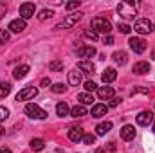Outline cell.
<instances>
[{"label": "cell", "instance_id": "cell-1", "mask_svg": "<svg viewBox=\"0 0 155 153\" xmlns=\"http://www.w3.org/2000/svg\"><path fill=\"white\" fill-rule=\"evenodd\" d=\"M137 7H139V4H137V2H134V0L121 2V4L117 5V13H119L123 18L132 20V18H135V15H137Z\"/></svg>", "mask_w": 155, "mask_h": 153}, {"label": "cell", "instance_id": "cell-2", "mask_svg": "<svg viewBox=\"0 0 155 153\" xmlns=\"http://www.w3.org/2000/svg\"><path fill=\"white\" fill-rule=\"evenodd\" d=\"M90 27H92V31L97 33V34H99V33L108 34V33L112 31V24H110V20H107V18H103V16H96V18H92Z\"/></svg>", "mask_w": 155, "mask_h": 153}, {"label": "cell", "instance_id": "cell-3", "mask_svg": "<svg viewBox=\"0 0 155 153\" xmlns=\"http://www.w3.org/2000/svg\"><path fill=\"white\" fill-rule=\"evenodd\" d=\"M132 29H134L137 34H150L155 27H153V24H152L148 18H141V20L135 22V25H134Z\"/></svg>", "mask_w": 155, "mask_h": 153}, {"label": "cell", "instance_id": "cell-4", "mask_svg": "<svg viewBox=\"0 0 155 153\" xmlns=\"http://www.w3.org/2000/svg\"><path fill=\"white\" fill-rule=\"evenodd\" d=\"M25 114L29 115L31 119H45V117H47V112L41 110L38 105H35V103H29V105L25 106Z\"/></svg>", "mask_w": 155, "mask_h": 153}, {"label": "cell", "instance_id": "cell-5", "mask_svg": "<svg viewBox=\"0 0 155 153\" xmlns=\"http://www.w3.org/2000/svg\"><path fill=\"white\" fill-rule=\"evenodd\" d=\"M38 96V88L35 86H25L22 88L18 94H16V101H29V99H35Z\"/></svg>", "mask_w": 155, "mask_h": 153}, {"label": "cell", "instance_id": "cell-6", "mask_svg": "<svg viewBox=\"0 0 155 153\" xmlns=\"http://www.w3.org/2000/svg\"><path fill=\"white\" fill-rule=\"evenodd\" d=\"M81 16H83V13H79V11H78V13H72V15H69V16L58 25V29H71V27H74L78 22L81 20Z\"/></svg>", "mask_w": 155, "mask_h": 153}, {"label": "cell", "instance_id": "cell-7", "mask_svg": "<svg viewBox=\"0 0 155 153\" xmlns=\"http://www.w3.org/2000/svg\"><path fill=\"white\" fill-rule=\"evenodd\" d=\"M35 11H36V5L33 2H25L20 5V18L22 20H27L31 16H35Z\"/></svg>", "mask_w": 155, "mask_h": 153}, {"label": "cell", "instance_id": "cell-8", "mask_svg": "<svg viewBox=\"0 0 155 153\" xmlns=\"http://www.w3.org/2000/svg\"><path fill=\"white\" fill-rule=\"evenodd\" d=\"M128 43H130V49H132L135 54H143V52L146 50V41L143 38H135V36H134V38H130Z\"/></svg>", "mask_w": 155, "mask_h": 153}, {"label": "cell", "instance_id": "cell-9", "mask_svg": "<svg viewBox=\"0 0 155 153\" xmlns=\"http://www.w3.org/2000/svg\"><path fill=\"white\" fill-rule=\"evenodd\" d=\"M25 29H27V24H25V20H22V18H15V20L9 22V31H11V33H22V31H25Z\"/></svg>", "mask_w": 155, "mask_h": 153}, {"label": "cell", "instance_id": "cell-10", "mask_svg": "<svg viewBox=\"0 0 155 153\" xmlns=\"http://www.w3.org/2000/svg\"><path fill=\"white\" fill-rule=\"evenodd\" d=\"M83 128L81 126H71L69 128V139L72 141V142H79L81 139H83Z\"/></svg>", "mask_w": 155, "mask_h": 153}, {"label": "cell", "instance_id": "cell-11", "mask_svg": "<svg viewBox=\"0 0 155 153\" xmlns=\"http://www.w3.org/2000/svg\"><path fill=\"white\" fill-rule=\"evenodd\" d=\"M121 139H123V141H132V139H135V128H134L132 124H124V126L121 128Z\"/></svg>", "mask_w": 155, "mask_h": 153}, {"label": "cell", "instance_id": "cell-12", "mask_svg": "<svg viewBox=\"0 0 155 153\" xmlns=\"http://www.w3.org/2000/svg\"><path fill=\"white\" fill-rule=\"evenodd\" d=\"M152 121H153V114L150 110H144V112H141L137 115V124L139 126H148Z\"/></svg>", "mask_w": 155, "mask_h": 153}, {"label": "cell", "instance_id": "cell-13", "mask_svg": "<svg viewBox=\"0 0 155 153\" xmlns=\"http://www.w3.org/2000/svg\"><path fill=\"white\" fill-rule=\"evenodd\" d=\"M81 81H83V72H81V70L74 69V70H71V72H69V83H71L72 86L81 85Z\"/></svg>", "mask_w": 155, "mask_h": 153}, {"label": "cell", "instance_id": "cell-14", "mask_svg": "<svg viewBox=\"0 0 155 153\" xmlns=\"http://www.w3.org/2000/svg\"><path fill=\"white\" fill-rule=\"evenodd\" d=\"M78 70H81L83 74H94L96 67H94V63H92V61L83 60V61H79V63H78Z\"/></svg>", "mask_w": 155, "mask_h": 153}, {"label": "cell", "instance_id": "cell-15", "mask_svg": "<svg viewBox=\"0 0 155 153\" xmlns=\"http://www.w3.org/2000/svg\"><path fill=\"white\" fill-rule=\"evenodd\" d=\"M107 112H108V106L99 103V105H94V106H92V112H90V115H92V117H96V119H99V117L107 115Z\"/></svg>", "mask_w": 155, "mask_h": 153}, {"label": "cell", "instance_id": "cell-16", "mask_svg": "<svg viewBox=\"0 0 155 153\" xmlns=\"http://www.w3.org/2000/svg\"><path fill=\"white\" fill-rule=\"evenodd\" d=\"M134 72L139 74V76L148 74V72H150V63H148V61H137V63L134 65Z\"/></svg>", "mask_w": 155, "mask_h": 153}, {"label": "cell", "instance_id": "cell-17", "mask_svg": "<svg viewBox=\"0 0 155 153\" xmlns=\"http://www.w3.org/2000/svg\"><path fill=\"white\" fill-rule=\"evenodd\" d=\"M78 56H79V58H92V56H96V49H94L92 45L79 47V49H78Z\"/></svg>", "mask_w": 155, "mask_h": 153}, {"label": "cell", "instance_id": "cell-18", "mask_svg": "<svg viewBox=\"0 0 155 153\" xmlns=\"http://www.w3.org/2000/svg\"><path fill=\"white\" fill-rule=\"evenodd\" d=\"M97 96L101 99H112L114 97V88L112 86H99L97 88Z\"/></svg>", "mask_w": 155, "mask_h": 153}, {"label": "cell", "instance_id": "cell-19", "mask_svg": "<svg viewBox=\"0 0 155 153\" xmlns=\"http://www.w3.org/2000/svg\"><path fill=\"white\" fill-rule=\"evenodd\" d=\"M110 130H112V122H110V121L99 122V124L96 126V133H97V135H107Z\"/></svg>", "mask_w": 155, "mask_h": 153}, {"label": "cell", "instance_id": "cell-20", "mask_svg": "<svg viewBox=\"0 0 155 153\" xmlns=\"http://www.w3.org/2000/svg\"><path fill=\"white\" fill-rule=\"evenodd\" d=\"M112 60L116 61L117 65H126L128 56H126V52H124V50H116V52L112 54Z\"/></svg>", "mask_w": 155, "mask_h": 153}, {"label": "cell", "instance_id": "cell-21", "mask_svg": "<svg viewBox=\"0 0 155 153\" xmlns=\"http://www.w3.org/2000/svg\"><path fill=\"white\" fill-rule=\"evenodd\" d=\"M101 77H103V81H105V83H112V81H116V77H117L116 69H105Z\"/></svg>", "mask_w": 155, "mask_h": 153}, {"label": "cell", "instance_id": "cell-22", "mask_svg": "<svg viewBox=\"0 0 155 153\" xmlns=\"http://www.w3.org/2000/svg\"><path fill=\"white\" fill-rule=\"evenodd\" d=\"M27 72H29V65H20V67L15 69L13 76H15V79H22V77L27 76Z\"/></svg>", "mask_w": 155, "mask_h": 153}, {"label": "cell", "instance_id": "cell-23", "mask_svg": "<svg viewBox=\"0 0 155 153\" xmlns=\"http://www.w3.org/2000/svg\"><path fill=\"white\" fill-rule=\"evenodd\" d=\"M69 105L65 103V101H61V103H58L56 105V114L60 115V117H65V115H69Z\"/></svg>", "mask_w": 155, "mask_h": 153}, {"label": "cell", "instance_id": "cell-24", "mask_svg": "<svg viewBox=\"0 0 155 153\" xmlns=\"http://www.w3.org/2000/svg\"><path fill=\"white\" fill-rule=\"evenodd\" d=\"M71 115H72V117H76V119H78V117H83V115H87V108H85L83 105H76V106L71 110Z\"/></svg>", "mask_w": 155, "mask_h": 153}, {"label": "cell", "instance_id": "cell-25", "mask_svg": "<svg viewBox=\"0 0 155 153\" xmlns=\"http://www.w3.org/2000/svg\"><path fill=\"white\" fill-rule=\"evenodd\" d=\"M78 101H81V105L85 106V105H92L94 97H92L88 92H83V94H79V96H78Z\"/></svg>", "mask_w": 155, "mask_h": 153}, {"label": "cell", "instance_id": "cell-26", "mask_svg": "<svg viewBox=\"0 0 155 153\" xmlns=\"http://www.w3.org/2000/svg\"><path fill=\"white\" fill-rule=\"evenodd\" d=\"M43 148H45L43 139H33V141H31V150H33V151H41Z\"/></svg>", "mask_w": 155, "mask_h": 153}, {"label": "cell", "instance_id": "cell-27", "mask_svg": "<svg viewBox=\"0 0 155 153\" xmlns=\"http://www.w3.org/2000/svg\"><path fill=\"white\" fill-rule=\"evenodd\" d=\"M52 15H54V11H52V9H41V11H40V15H38V20H41V22H43V20L51 18Z\"/></svg>", "mask_w": 155, "mask_h": 153}, {"label": "cell", "instance_id": "cell-28", "mask_svg": "<svg viewBox=\"0 0 155 153\" xmlns=\"http://www.w3.org/2000/svg\"><path fill=\"white\" fill-rule=\"evenodd\" d=\"M9 92H11V85L2 81V83H0V97H5Z\"/></svg>", "mask_w": 155, "mask_h": 153}, {"label": "cell", "instance_id": "cell-29", "mask_svg": "<svg viewBox=\"0 0 155 153\" xmlns=\"http://www.w3.org/2000/svg\"><path fill=\"white\" fill-rule=\"evenodd\" d=\"M9 41V31L7 29H0V45Z\"/></svg>", "mask_w": 155, "mask_h": 153}, {"label": "cell", "instance_id": "cell-30", "mask_svg": "<svg viewBox=\"0 0 155 153\" xmlns=\"http://www.w3.org/2000/svg\"><path fill=\"white\" fill-rule=\"evenodd\" d=\"M81 141H83L85 144H94V142H96V135H94V133H85Z\"/></svg>", "mask_w": 155, "mask_h": 153}, {"label": "cell", "instance_id": "cell-31", "mask_svg": "<svg viewBox=\"0 0 155 153\" xmlns=\"http://www.w3.org/2000/svg\"><path fill=\"white\" fill-rule=\"evenodd\" d=\"M85 90L90 94V92H94V90H97V85L94 83V81H85Z\"/></svg>", "mask_w": 155, "mask_h": 153}, {"label": "cell", "instance_id": "cell-32", "mask_svg": "<svg viewBox=\"0 0 155 153\" xmlns=\"http://www.w3.org/2000/svg\"><path fill=\"white\" fill-rule=\"evenodd\" d=\"M51 88H52V92H54V94H63V92H65V88H67V86H63V85H61V83H56V85H52V86H51Z\"/></svg>", "mask_w": 155, "mask_h": 153}, {"label": "cell", "instance_id": "cell-33", "mask_svg": "<svg viewBox=\"0 0 155 153\" xmlns=\"http://www.w3.org/2000/svg\"><path fill=\"white\" fill-rule=\"evenodd\" d=\"M7 117H9V110L5 106H0V122L7 121Z\"/></svg>", "mask_w": 155, "mask_h": 153}, {"label": "cell", "instance_id": "cell-34", "mask_svg": "<svg viewBox=\"0 0 155 153\" xmlns=\"http://www.w3.org/2000/svg\"><path fill=\"white\" fill-rule=\"evenodd\" d=\"M117 29H119L123 34H130V31H132V27H130L128 24H119V25H117Z\"/></svg>", "mask_w": 155, "mask_h": 153}, {"label": "cell", "instance_id": "cell-35", "mask_svg": "<svg viewBox=\"0 0 155 153\" xmlns=\"http://www.w3.org/2000/svg\"><path fill=\"white\" fill-rule=\"evenodd\" d=\"M49 69H51V70H61V69H63V63H61V61H52V63L49 65Z\"/></svg>", "mask_w": 155, "mask_h": 153}, {"label": "cell", "instance_id": "cell-36", "mask_svg": "<svg viewBox=\"0 0 155 153\" xmlns=\"http://www.w3.org/2000/svg\"><path fill=\"white\" fill-rule=\"evenodd\" d=\"M85 36H87V38H90L92 41H94V40H97V33H94V31L87 29V31H85Z\"/></svg>", "mask_w": 155, "mask_h": 153}, {"label": "cell", "instance_id": "cell-37", "mask_svg": "<svg viewBox=\"0 0 155 153\" xmlns=\"http://www.w3.org/2000/svg\"><path fill=\"white\" fill-rule=\"evenodd\" d=\"M108 101H110V103H108V106H112V108H114V106H117V105L121 103V97H112V99H108Z\"/></svg>", "mask_w": 155, "mask_h": 153}, {"label": "cell", "instance_id": "cell-38", "mask_svg": "<svg viewBox=\"0 0 155 153\" xmlns=\"http://www.w3.org/2000/svg\"><path fill=\"white\" fill-rule=\"evenodd\" d=\"M79 4H81V2H79V0H74V2H69V4H67V5H65V7H67V9H69V11H71V9H74V7H78V5H79Z\"/></svg>", "mask_w": 155, "mask_h": 153}, {"label": "cell", "instance_id": "cell-39", "mask_svg": "<svg viewBox=\"0 0 155 153\" xmlns=\"http://www.w3.org/2000/svg\"><path fill=\"white\" fill-rule=\"evenodd\" d=\"M5 11H7V5H5L4 2H0V20L4 18V15H5Z\"/></svg>", "mask_w": 155, "mask_h": 153}, {"label": "cell", "instance_id": "cell-40", "mask_svg": "<svg viewBox=\"0 0 155 153\" xmlns=\"http://www.w3.org/2000/svg\"><path fill=\"white\" fill-rule=\"evenodd\" d=\"M103 43H105V45H112V43H114V38H112V36L108 34V36H105V40H103Z\"/></svg>", "mask_w": 155, "mask_h": 153}, {"label": "cell", "instance_id": "cell-41", "mask_svg": "<svg viewBox=\"0 0 155 153\" xmlns=\"http://www.w3.org/2000/svg\"><path fill=\"white\" fill-rule=\"evenodd\" d=\"M137 92H143V94H148V92H150V90H148V88H134V92H132V94H134V96H135V94H137Z\"/></svg>", "mask_w": 155, "mask_h": 153}, {"label": "cell", "instance_id": "cell-42", "mask_svg": "<svg viewBox=\"0 0 155 153\" xmlns=\"http://www.w3.org/2000/svg\"><path fill=\"white\" fill-rule=\"evenodd\" d=\"M41 86H51V79L49 77H43L41 79Z\"/></svg>", "mask_w": 155, "mask_h": 153}, {"label": "cell", "instance_id": "cell-43", "mask_svg": "<svg viewBox=\"0 0 155 153\" xmlns=\"http://www.w3.org/2000/svg\"><path fill=\"white\" fill-rule=\"evenodd\" d=\"M0 153H13L9 148H0Z\"/></svg>", "mask_w": 155, "mask_h": 153}, {"label": "cell", "instance_id": "cell-44", "mask_svg": "<svg viewBox=\"0 0 155 153\" xmlns=\"http://www.w3.org/2000/svg\"><path fill=\"white\" fill-rule=\"evenodd\" d=\"M96 153H107V150H105V148H97V150H96Z\"/></svg>", "mask_w": 155, "mask_h": 153}, {"label": "cell", "instance_id": "cell-45", "mask_svg": "<svg viewBox=\"0 0 155 153\" xmlns=\"http://www.w3.org/2000/svg\"><path fill=\"white\" fill-rule=\"evenodd\" d=\"M152 60H155V50L152 52Z\"/></svg>", "mask_w": 155, "mask_h": 153}, {"label": "cell", "instance_id": "cell-46", "mask_svg": "<svg viewBox=\"0 0 155 153\" xmlns=\"http://www.w3.org/2000/svg\"><path fill=\"white\" fill-rule=\"evenodd\" d=\"M2 133H4V130H2V126H0V137H2Z\"/></svg>", "mask_w": 155, "mask_h": 153}, {"label": "cell", "instance_id": "cell-47", "mask_svg": "<svg viewBox=\"0 0 155 153\" xmlns=\"http://www.w3.org/2000/svg\"><path fill=\"white\" fill-rule=\"evenodd\" d=\"M153 132H155V119H153Z\"/></svg>", "mask_w": 155, "mask_h": 153}]
</instances>
